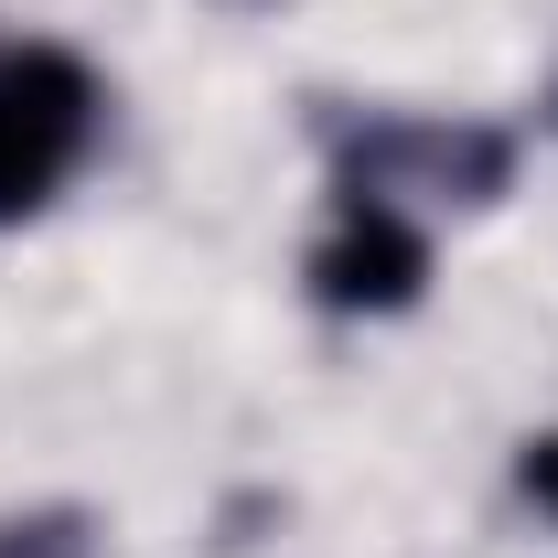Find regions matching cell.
<instances>
[{"instance_id":"2","label":"cell","mask_w":558,"mask_h":558,"mask_svg":"<svg viewBox=\"0 0 558 558\" xmlns=\"http://www.w3.org/2000/svg\"><path fill=\"white\" fill-rule=\"evenodd\" d=\"M515 172V150L494 130H429V119H398V130H365L344 150V194L365 205H398V194H440V205H494Z\"/></svg>"},{"instance_id":"5","label":"cell","mask_w":558,"mask_h":558,"mask_svg":"<svg viewBox=\"0 0 558 558\" xmlns=\"http://www.w3.org/2000/svg\"><path fill=\"white\" fill-rule=\"evenodd\" d=\"M515 484H526V494H537V505L558 515V429H537V440L515 451Z\"/></svg>"},{"instance_id":"3","label":"cell","mask_w":558,"mask_h":558,"mask_svg":"<svg viewBox=\"0 0 558 558\" xmlns=\"http://www.w3.org/2000/svg\"><path fill=\"white\" fill-rule=\"evenodd\" d=\"M429 290V226L409 205H333V236L312 247V301L323 312H409Z\"/></svg>"},{"instance_id":"4","label":"cell","mask_w":558,"mask_h":558,"mask_svg":"<svg viewBox=\"0 0 558 558\" xmlns=\"http://www.w3.org/2000/svg\"><path fill=\"white\" fill-rule=\"evenodd\" d=\"M0 558H97V515H86V505H33V515H0Z\"/></svg>"},{"instance_id":"1","label":"cell","mask_w":558,"mask_h":558,"mask_svg":"<svg viewBox=\"0 0 558 558\" xmlns=\"http://www.w3.org/2000/svg\"><path fill=\"white\" fill-rule=\"evenodd\" d=\"M97 119H108V97H97L86 54H65V44H11L0 54V226H22L65 194Z\"/></svg>"}]
</instances>
